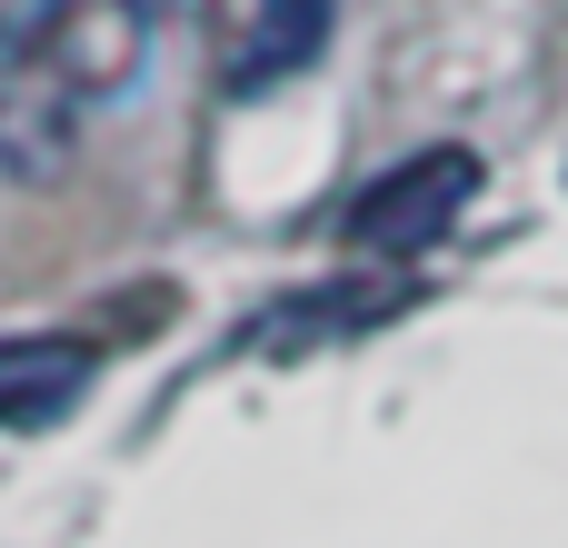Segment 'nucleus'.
I'll return each instance as SVG.
<instances>
[{"instance_id":"nucleus-5","label":"nucleus","mask_w":568,"mask_h":548,"mask_svg":"<svg viewBox=\"0 0 568 548\" xmlns=\"http://www.w3.org/2000/svg\"><path fill=\"white\" fill-rule=\"evenodd\" d=\"M120 10H130V20H170L180 0H120Z\"/></svg>"},{"instance_id":"nucleus-3","label":"nucleus","mask_w":568,"mask_h":548,"mask_svg":"<svg viewBox=\"0 0 568 548\" xmlns=\"http://www.w3.org/2000/svg\"><path fill=\"white\" fill-rule=\"evenodd\" d=\"M90 379H100V349L90 339H60V329L0 339V429H60L90 399Z\"/></svg>"},{"instance_id":"nucleus-1","label":"nucleus","mask_w":568,"mask_h":548,"mask_svg":"<svg viewBox=\"0 0 568 548\" xmlns=\"http://www.w3.org/2000/svg\"><path fill=\"white\" fill-rule=\"evenodd\" d=\"M80 100H90L80 0H0V170L50 180L80 140Z\"/></svg>"},{"instance_id":"nucleus-4","label":"nucleus","mask_w":568,"mask_h":548,"mask_svg":"<svg viewBox=\"0 0 568 548\" xmlns=\"http://www.w3.org/2000/svg\"><path fill=\"white\" fill-rule=\"evenodd\" d=\"M329 20H339V0H260L250 30H240L230 90H280V80H300V70L329 50Z\"/></svg>"},{"instance_id":"nucleus-2","label":"nucleus","mask_w":568,"mask_h":548,"mask_svg":"<svg viewBox=\"0 0 568 548\" xmlns=\"http://www.w3.org/2000/svg\"><path fill=\"white\" fill-rule=\"evenodd\" d=\"M469 200H479V150L439 140V150H409L399 170H379V180L359 190L349 240H359V250H379V260H409V250L449 240Z\"/></svg>"}]
</instances>
